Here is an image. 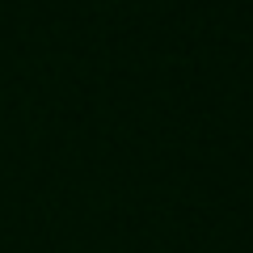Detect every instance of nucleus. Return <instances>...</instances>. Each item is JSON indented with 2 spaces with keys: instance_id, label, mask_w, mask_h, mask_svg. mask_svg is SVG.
I'll use <instances>...</instances> for the list:
<instances>
[]
</instances>
